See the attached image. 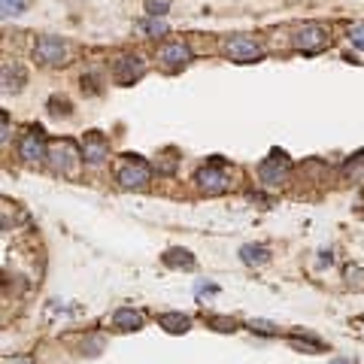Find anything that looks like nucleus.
Instances as JSON below:
<instances>
[{"label": "nucleus", "mask_w": 364, "mask_h": 364, "mask_svg": "<svg viewBox=\"0 0 364 364\" xmlns=\"http://www.w3.org/2000/svg\"><path fill=\"white\" fill-rule=\"evenodd\" d=\"M194 182H198L200 192L222 194V192H228V185H231V173H228V167L222 164V161H213V164L200 167V170L194 173Z\"/></svg>", "instance_id": "f257e3e1"}, {"label": "nucleus", "mask_w": 364, "mask_h": 364, "mask_svg": "<svg viewBox=\"0 0 364 364\" xmlns=\"http://www.w3.org/2000/svg\"><path fill=\"white\" fill-rule=\"evenodd\" d=\"M116 179H118V185H122V188H143L146 182L152 179V167L146 164L143 158L128 155V161H125V164L118 167Z\"/></svg>", "instance_id": "f03ea898"}, {"label": "nucleus", "mask_w": 364, "mask_h": 364, "mask_svg": "<svg viewBox=\"0 0 364 364\" xmlns=\"http://www.w3.org/2000/svg\"><path fill=\"white\" fill-rule=\"evenodd\" d=\"M289 170H291V161L285 152H270V158L261 161L258 167V177H261L264 185H283L289 179Z\"/></svg>", "instance_id": "7ed1b4c3"}, {"label": "nucleus", "mask_w": 364, "mask_h": 364, "mask_svg": "<svg viewBox=\"0 0 364 364\" xmlns=\"http://www.w3.org/2000/svg\"><path fill=\"white\" fill-rule=\"evenodd\" d=\"M328 46V31L322 25H304L295 34V49L304 55H316Z\"/></svg>", "instance_id": "20e7f679"}, {"label": "nucleus", "mask_w": 364, "mask_h": 364, "mask_svg": "<svg viewBox=\"0 0 364 364\" xmlns=\"http://www.w3.org/2000/svg\"><path fill=\"white\" fill-rule=\"evenodd\" d=\"M225 52H228L234 61H240V64H249V61H258V58H261V46H258L252 37H246V34L228 37V40H225Z\"/></svg>", "instance_id": "39448f33"}, {"label": "nucleus", "mask_w": 364, "mask_h": 364, "mask_svg": "<svg viewBox=\"0 0 364 364\" xmlns=\"http://www.w3.org/2000/svg\"><path fill=\"white\" fill-rule=\"evenodd\" d=\"M49 158H52V167H55L58 173H73L82 155L76 152V146L70 143V140H61V143H55V146H52Z\"/></svg>", "instance_id": "423d86ee"}, {"label": "nucleus", "mask_w": 364, "mask_h": 364, "mask_svg": "<svg viewBox=\"0 0 364 364\" xmlns=\"http://www.w3.org/2000/svg\"><path fill=\"white\" fill-rule=\"evenodd\" d=\"M82 158L88 164H103L109 158V140L103 134H97V131L86 134V140H82Z\"/></svg>", "instance_id": "0eeeda50"}, {"label": "nucleus", "mask_w": 364, "mask_h": 364, "mask_svg": "<svg viewBox=\"0 0 364 364\" xmlns=\"http://www.w3.org/2000/svg\"><path fill=\"white\" fill-rule=\"evenodd\" d=\"M18 155L25 161H40L46 158V140H43V128H27V134L18 143Z\"/></svg>", "instance_id": "6e6552de"}, {"label": "nucleus", "mask_w": 364, "mask_h": 364, "mask_svg": "<svg viewBox=\"0 0 364 364\" xmlns=\"http://www.w3.org/2000/svg\"><path fill=\"white\" fill-rule=\"evenodd\" d=\"M37 61H43V64H64V55H67V46L61 37H43L37 43Z\"/></svg>", "instance_id": "1a4fd4ad"}, {"label": "nucleus", "mask_w": 364, "mask_h": 364, "mask_svg": "<svg viewBox=\"0 0 364 364\" xmlns=\"http://www.w3.org/2000/svg\"><path fill=\"white\" fill-rule=\"evenodd\" d=\"M158 61L167 70H179V67H185L188 61H192V49H188L185 43H167V46H161Z\"/></svg>", "instance_id": "9d476101"}, {"label": "nucleus", "mask_w": 364, "mask_h": 364, "mask_svg": "<svg viewBox=\"0 0 364 364\" xmlns=\"http://www.w3.org/2000/svg\"><path fill=\"white\" fill-rule=\"evenodd\" d=\"M143 73H146V64H143V58H137V55H134V58L128 55V58H122L116 64V82H122V86L137 82Z\"/></svg>", "instance_id": "9b49d317"}, {"label": "nucleus", "mask_w": 364, "mask_h": 364, "mask_svg": "<svg viewBox=\"0 0 364 364\" xmlns=\"http://www.w3.org/2000/svg\"><path fill=\"white\" fill-rule=\"evenodd\" d=\"M113 325L122 328V331H140L143 328V316L137 310H131V307H118L113 316Z\"/></svg>", "instance_id": "f8f14e48"}, {"label": "nucleus", "mask_w": 364, "mask_h": 364, "mask_svg": "<svg viewBox=\"0 0 364 364\" xmlns=\"http://www.w3.org/2000/svg\"><path fill=\"white\" fill-rule=\"evenodd\" d=\"M158 325L164 328V331H170V334H185L188 328H192V319H188L185 313H161Z\"/></svg>", "instance_id": "ddd939ff"}, {"label": "nucleus", "mask_w": 364, "mask_h": 364, "mask_svg": "<svg viewBox=\"0 0 364 364\" xmlns=\"http://www.w3.org/2000/svg\"><path fill=\"white\" fill-rule=\"evenodd\" d=\"M240 258H243V264H268L270 261V249L268 246H261V243H246V246L240 249Z\"/></svg>", "instance_id": "4468645a"}, {"label": "nucleus", "mask_w": 364, "mask_h": 364, "mask_svg": "<svg viewBox=\"0 0 364 364\" xmlns=\"http://www.w3.org/2000/svg\"><path fill=\"white\" fill-rule=\"evenodd\" d=\"M164 264H167V268H182V270H192L198 261H194V255H192V252H188V249H167V252H164Z\"/></svg>", "instance_id": "2eb2a0df"}, {"label": "nucleus", "mask_w": 364, "mask_h": 364, "mask_svg": "<svg viewBox=\"0 0 364 364\" xmlns=\"http://www.w3.org/2000/svg\"><path fill=\"white\" fill-rule=\"evenodd\" d=\"M249 331H252V334H264V337H273V334H279V328L273 325V322L252 319V322H249Z\"/></svg>", "instance_id": "dca6fc26"}, {"label": "nucleus", "mask_w": 364, "mask_h": 364, "mask_svg": "<svg viewBox=\"0 0 364 364\" xmlns=\"http://www.w3.org/2000/svg\"><path fill=\"white\" fill-rule=\"evenodd\" d=\"M346 285L352 291H364V270L361 268H349L346 270Z\"/></svg>", "instance_id": "f3484780"}, {"label": "nucleus", "mask_w": 364, "mask_h": 364, "mask_svg": "<svg viewBox=\"0 0 364 364\" xmlns=\"http://www.w3.org/2000/svg\"><path fill=\"white\" fill-rule=\"evenodd\" d=\"M291 343H295V346H307L310 349V352H322V340H316V337H310V334H307V337H300V334H291Z\"/></svg>", "instance_id": "a211bd4d"}, {"label": "nucleus", "mask_w": 364, "mask_h": 364, "mask_svg": "<svg viewBox=\"0 0 364 364\" xmlns=\"http://www.w3.org/2000/svg\"><path fill=\"white\" fill-rule=\"evenodd\" d=\"M140 27H143L149 37H164V34H167V25L161 22V18H149V22H143Z\"/></svg>", "instance_id": "6ab92c4d"}, {"label": "nucleus", "mask_w": 364, "mask_h": 364, "mask_svg": "<svg viewBox=\"0 0 364 364\" xmlns=\"http://www.w3.org/2000/svg\"><path fill=\"white\" fill-rule=\"evenodd\" d=\"M25 6H27V0H3V18L25 12Z\"/></svg>", "instance_id": "aec40b11"}, {"label": "nucleus", "mask_w": 364, "mask_h": 364, "mask_svg": "<svg viewBox=\"0 0 364 364\" xmlns=\"http://www.w3.org/2000/svg\"><path fill=\"white\" fill-rule=\"evenodd\" d=\"M209 325H213L216 331H222V334L237 331V322H234V319H225V316H216V319H209Z\"/></svg>", "instance_id": "412c9836"}, {"label": "nucleus", "mask_w": 364, "mask_h": 364, "mask_svg": "<svg viewBox=\"0 0 364 364\" xmlns=\"http://www.w3.org/2000/svg\"><path fill=\"white\" fill-rule=\"evenodd\" d=\"M346 173H349L352 179H364V155H355L352 161H349Z\"/></svg>", "instance_id": "4be33fe9"}, {"label": "nucleus", "mask_w": 364, "mask_h": 364, "mask_svg": "<svg viewBox=\"0 0 364 364\" xmlns=\"http://www.w3.org/2000/svg\"><path fill=\"white\" fill-rule=\"evenodd\" d=\"M349 40H352L355 49H361V52H364V22H359V25L349 27Z\"/></svg>", "instance_id": "5701e85b"}, {"label": "nucleus", "mask_w": 364, "mask_h": 364, "mask_svg": "<svg viewBox=\"0 0 364 364\" xmlns=\"http://www.w3.org/2000/svg\"><path fill=\"white\" fill-rule=\"evenodd\" d=\"M328 364H352V359H343V355H340V359H331Z\"/></svg>", "instance_id": "b1692460"}, {"label": "nucleus", "mask_w": 364, "mask_h": 364, "mask_svg": "<svg viewBox=\"0 0 364 364\" xmlns=\"http://www.w3.org/2000/svg\"><path fill=\"white\" fill-rule=\"evenodd\" d=\"M6 364H34L31 359H12V361H6Z\"/></svg>", "instance_id": "393cba45"}, {"label": "nucleus", "mask_w": 364, "mask_h": 364, "mask_svg": "<svg viewBox=\"0 0 364 364\" xmlns=\"http://www.w3.org/2000/svg\"><path fill=\"white\" fill-rule=\"evenodd\" d=\"M152 3H167V0H152Z\"/></svg>", "instance_id": "a878e982"}, {"label": "nucleus", "mask_w": 364, "mask_h": 364, "mask_svg": "<svg viewBox=\"0 0 364 364\" xmlns=\"http://www.w3.org/2000/svg\"><path fill=\"white\" fill-rule=\"evenodd\" d=\"M361 322H364V316H361Z\"/></svg>", "instance_id": "bb28decb"}]
</instances>
